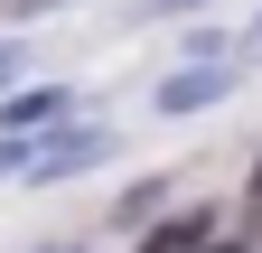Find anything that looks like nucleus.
I'll return each instance as SVG.
<instances>
[{"mask_svg": "<svg viewBox=\"0 0 262 253\" xmlns=\"http://www.w3.org/2000/svg\"><path fill=\"white\" fill-rule=\"evenodd\" d=\"M56 113H66V94H56V85H38V94H10V103H0V122H10L19 141H38Z\"/></svg>", "mask_w": 262, "mask_h": 253, "instance_id": "1", "label": "nucleus"}, {"mask_svg": "<svg viewBox=\"0 0 262 253\" xmlns=\"http://www.w3.org/2000/svg\"><path fill=\"white\" fill-rule=\"evenodd\" d=\"M225 85H234L225 66H196V75H169V85H159V113H196V103H215Z\"/></svg>", "mask_w": 262, "mask_h": 253, "instance_id": "2", "label": "nucleus"}, {"mask_svg": "<svg viewBox=\"0 0 262 253\" xmlns=\"http://www.w3.org/2000/svg\"><path fill=\"white\" fill-rule=\"evenodd\" d=\"M141 253H206V216H169L159 235H141Z\"/></svg>", "mask_w": 262, "mask_h": 253, "instance_id": "3", "label": "nucleus"}, {"mask_svg": "<svg viewBox=\"0 0 262 253\" xmlns=\"http://www.w3.org/2000/svg\"><path fill=\"white\" fill-rule=\"evenodd\" d=\"M10 75H19V47H0V85H10Z\"/></svg>", "mask_w": 262, "mask_h": 253, "instance_id": "4", "label": "nucleus"}, {"mask_svg": "<svg viewBox=\"0 0 262 253\" xmlns=\"http://www.w3.org/2000/svg\"><path fill=\"white\" fill-rule=\"evenodd\" d=\"M253 197H262V169H253Z\"/></svg>", "mask_w": 262, "mask_h": 253, "instance_id": "5", "label": "nucleus"}, {"mask_svg": "<svg viewBox=\"0 0 262 253\" xmlns=\"http://www.w3.org/2000/svg\"><path fill=\"white\" fill-rule=\"evenodd\" d=\"M253 47H262V28H253Z\"/></svg>", "mask_w": 262, "mask_h": 253, "instance_id": "6", "label": "nucleus"}]
</instances>
